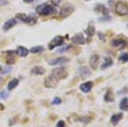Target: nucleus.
Segmentation results:
<instances>
[{
	"mask_svg": "<svg viewBox=\"0 0 128 127\" xmlns=\"http://www.w3.org/2000/svg\"><path fill=\"white\" fill-rule=\"evenodd\" d=\"M36 11L37 13L41 15H49L56 13V9L53 6L48 4V3H44V4L38 5L36 9Z\"/></svg>",
	"mask_w": 128,
	"mask_h": 127,
	"instance_id": "f257e3e1",
	"label": "nucleus"
},
{
	"mask_svg": "<svg viewBox=\"0 0 128 127\" xmlns=\"http://www.w3.org/2000/svg\"><path fill=\"white\" fill-rule=\"evenodd\" d=\"M51 76H53L56 80H61V79H65L68 77V73L65 67H57L54 68L51 72Z\"/></svg>",
	"mask_w": 128,
	"mask_h": 127,
	"instance_id": "f03ea898",
	"label": "nucleus"
},
{
	"mask_svg": "<svg viewBox=\"0 0 128 127\" xmlns=\"http://www.w3.org/2000/svg\"><path fill=\"white\" fill-rule=\"evenodd\" d=\"M115 12L119 15H126L128 14V5L123 2H118L115 5Z\"/></svg>",
	"mask_w": 128,
	"mask_h": 127,
	"instance_id": "7ed1b4c3",
	"label": "nucleus"
},
{
	"mask_svg": "<svg viewBox=\"0 0 128 127\" xmlns=\"http://www.w3.org/2000/svg\"><path fill=\"white\" fill-rule=\"evenodd\" d=\"M16 18L28 24H34L36 22V18H35L34 15L28 16L26 15H25V14H18V15H16Z\"/></svg>",
	"mask_w": 128,
	"mask_h": 127,
	"instance_id": "20e7f679",
	"label": "nucleus"
},
{
	"mask_svg": "<svg viewBox=\"0 0 128 127\" xmlns=\"http://www.w3.org/2000/svg\"><path fill=\"white\" fill-rule=\"evenodd\" d=\"M58 80L55 79L53 76L50 75L44 79V86L46 88H56L58 85Z\"/></svg>",
	"mask_w": 128,
	"mask_h": 127,
	"instance_id": "39448f33",
	"label": "nucleus"
},
{
	"mask_svg": "<svg viewBox=\"0 0 128 127\" xmlns=\"http://www.w3.org/2000/svg\"><path fill=\"white\" fill-rule=\"evenodd\" d=\"M63 44V38L62 36H56L50 42L49 50H53L56 46H60Z\"/></svg>",
	"mask_w": 128,
	"mask_h": 127,
	"instance_id": "423d86ee",
	"label": "nucleus"
},
{
	"mask_svg": "<svg viewBox=\"0 0 128 127\" xmlns=\"http://www.w3.org/2000/svg\"><path fill=\"white\" fill-rule=\"evenodd\" d=\"M74 7L71 5H65L62 9H61V12H60V15L61 17H63V18H66L68 17V15H71L72 13L74 12Z\"/></svg>",
	"mask_w": 128,
	"mask_h": 127,
	"instance_id": "0eeeda50",
	"label": "nucleus"
},
{
	"mask_svg": "<svg viewBox=\"0 0 128 127\" xmlns=\"http://www.w3.org/2000/svg\"><path fill=\"white\" fill-rule=\"evenodd\" d=\"M68 59L67 57H58V58H56L54 60H51L50 61H49V64L51 66H56V65H63L65 63L68 62Z\"/></svg>",
	"mask_w": 128,
	"mask_h": 127,
	"instance_id": "6e6552de",
	"label": "nucleus"
},
{
	"mask_svg": "<svg viewBox=\"0 0 128 127\" xmlns=\"http://www.w3.org/2000/svg\"><path fill=\"white\" fill-rule=\"evenodd\" d=\"M92 87H93V82L92 81H88L86 82V83H83L80 85V91L84 93H89L90 91H92Z\"/></svg>",
	"mask_w": 128,
	"mask_h": 127,
	"instance_id": "1a4fd4ad",
	"label": "nucleus"
},
{
	"mask_svg": "<svg viewBox=\"0 0 128 127\" xmlns=\"http://www.w3.org/2000/svg\"><path fill=\"white\" fill-rule=\"evenodd\" d=\"M99 56L98 55H93L90 59V66L93 70H96L99 64Z\"/></svg>",
	"mask_w": 128,
	"mask_h": 127,
	"instance_id": "9d476101",
	"label": "nucleus"
},
{
	"mask_svg": "<svg viewBox=\"0 0 128 127\" xmlns=\"http://www.w3.org/2000/svg\"><path fill=\"white\" fill-rule=\"evenodd\" d=\"M78 73L82 79H86L87 77L90 76V71L89 70V68H87L86 67H81L79 68L78 70Z\"/></svg>",
	"mask_w": 128,
	"mask_h": 127,
	"instance_id": "9b49d317",
	"label": "nucleus"
},
{
	"mask_svg": "<svg viewBox=\"0 0 128 127\" xmlns=\"http://www.w3.org/2000/svg\"><path fill=\"white\" fill-rule=\"evenodd\" d=\"M123 118V114L122 113H119V114H113L112 117L110 119V122L112 123L113 126H117L119 124V122L122 120Z\"/></svg>",
	"mask_w": 128,
	"mask_h": 127,
	"instance_id": "f8f14e48",
	"label": "nucleus"
},
{
	"mask_svg": "<svg viewBox=\"0 0 128 127\" xmlns=\"http://www.w3.org/2000/svg\"><path fill=\"white\" fill-rule=\"evenodd\" d=\"M72 41H73L74 44H84V38L82 33H77L72 38Z\"/></svg>",
	"mask_w": 128,
	"mask_h": 127,
	"instance_id": "ddd939ff",
	"label": "nucleus"
},
{
	"mask_svg": "<svg viewBox=\"0 0 128 127\" xmlns=\"http://www.w3.org/2000/svg\"><path fill=\"white\" fill-rule=\"evenodd\" d=\"M111 44H112V46L118 48L119 50H121V49H123L126 46V41L121 39H114L111 42Z\"/></svg>",
	"mask_w": 128,
	"mask_h": 127,
	"instance_id": "4468645a",
	"label": "nucleus"
},
{
	"mask_svg": "<svg viewBox=\"0 0 128 127\" xmlns=\"http://www.w3.org/2000/svg\"><path fill=\"white\" fill-rule=\"evenodd\" d=\"M16 23H17V21H16V19H10L9 20H7V21L4 23V25L3 26V29L4 31L10 30V28H12L14 26L16 25Z\"/></svg>",
	"mask_w": 128,
	"mask_h": 127,
	"instance_id": "2eb2a0df",
	"label": "nucleus"
},
{
	"mask_svg": "<svg viewBox=\"0 0 128 127\" xmlns=\"http://www.w3.org/2000/svg\"><path fill=\"white\" fill-rule=\"evenodd\" d=\"M28 53H29V50L23 46H19L17 48V50H16V54H17L18 56H22V57L26 56L28 55Z\"/></svg>",
	"mask_w": 128,
	"mask_h": 127,
	"instance_id": "dca6fc26",
	"label": "nucleus"
},
{
	"mask_svg": "<svg viewBox=\"0 0 128 127\" xmlns=\"http://www.w3.org/2000/svg\"><path fill=\"white\" fill-rule=\"evenodd\" d=\"M114 100V96H113L112 90L108 89L104 95V101L106 102H113Z\"/></svg>",
	"mask_w": 128,
	"mask_h": 127,
	"instance_id": "f3484780",
	"label": "nucleus"
},
{
	"mask_svg": "<svg viewBox=\"0 0 128 127\" xmlns=\"http://www.w3.org/2000/svg\"><path fill=\"white\" fill-rule=\"evenodd\" d=\"M120 109L124 111H128V98L124 97L120 102Z\"/></svg>",
	"mask_w": 128,
	"mask_h": 127,
	"instance_id": "a211bd4d",
	"label": "nucleus"
},
{
	"mask_svg": "<svg viewBox=\"0 0 128 127\" xmlns=\"http://www.w3.org/2000/svg\"><path fill=\"white\" fill-rule=\"evenodd\" d=\"M112 65H113L112 59H111L110 57H105L104 61V63H102V66H101V68L104 70V69H106V68H108V67H111Z\"/></svg>",
	"mask_w": 128,
	"mask_h": 127,
	"instance_id": "6ab92c4d",
	"label": "nucleus"
},
{
	"mask_svg": "<svg viewBox=\"0 0 128 127\" xmlns=\"http://www.w3.org/2000/svg\"><path fill=\"white\" fill-rule=\"evenodd\" d=\"M31 73L34 75H42L45 73V69L42 67H35L32 69Z\"/></svg>",
	"mask_w": 128,
	"mask_h": 127,
	"instance_id": "aec40b11",
	"label": "nucleus"
},
{
	"mask_svg": "<svg viewBox=\"0 0 128 127\" xmlns=\"http://www.w3.org/2000/svg\"><path fill=\"white\" fill-rule=\"evenodd\" d=\"M18 84H19V79H11L9 84H8V90L9 91H12L13 89H15V88L17 86Z\"/></svg>",
	"mask_w": 128,
	"mask_h": 127,
	"instance_id": "412c9836",
	"label": "nucleus"
},
{
	"mask_svg": "<svg viewBox=\"0 0 128 127\" xmlns=\"http://www.w3.org/2000/svg\"><path fill=\"white\" fill-rule=\"evenodd\" d=\"M86 33L87 34L88 36L94 35V33H95V27H94L93 22H92V21L89 23V26L87 27V29L86 30Z\"/></svg>",
	"mask_w": 128,
	"mask_h": 127,
	"instance_id": "4be33fe9",
	"label": "nucleus"
},
{
	"mask_svg": "<svg viewBox=\"0 0 128 127\" xmlns=\"http://www.w3.org/2000/svg\"><path fill=\"white\" fill-rule=\"evenodd\" d=\"M96 10L98 12H99V13L102 14V15H107V14L108 13V9H107V8H105V6H104V5H102V4H98V5H96Z\"/></svg>",
	"mask_w": 128,
	"mask_h": 127,
	"instance_id": "5701e85b",
	"label": "nucleus"
},
{
	"mask_svg": "<svg viewBox=\"0 0 128 127\" xmlns=\"http://www.w3.org/2000/svg\"><path fill=\"white\" fill-rule=\"evenodd\" d=\"M44 50V47L43 46H35L32 47V49L30 50L31 53H34V54H36V53H40Z\"/></svg>",
	"mask_w": 128,
	"mask_h": 127,
	"instance_id": "b1692460",
	"label": "nucleus"
},
{
	"mask_svg": "<svg viewBox=\"0 0 128 127\" xmlns=\"http://www.w3.org/2000/svg\"><path fill=\"white\" fill-rule=\"evenodd\" d=\"M76 120H78V121H80L82 123H86V124H87L92 120V119L90 117H88V116H80L79 118H77Z\"/></svg>",
	"mask_w": 128,
	"mask_h": 127,
	"instance_id": "393cba45",
	"label": "nucleus"
},
{
	"mask_svg": "<svg viewBox=\"0 0 128 127\" xmlns=\"http://www.w3.org/2000/svg\"><path fill=\"white\" fill-rule=\"evenodd\" d=\"M70 48H71V46H70V45L63 46V47H62V48H58V49H57V50H56V52H57V53H63V52H66V51L68 50Z\"/></svg>",
	"mask_w": 128,
	"mask_h": 127,
	"instance_id": "a878e982",
	"label": "nucleus"
},
{
	"mask_svg": "<svg viewBox=\"0 0 128 127\" xmlns=\"http://www.w3.org/2000/svg\"><path fill=\"white\" fill-rule=\"evenodd\" d=\"M119 60L120 61H122V62H126V61H128V54L127 53H126V54L120 55L119 57Z\"/></svg>",
	"mask_w": 128,
	"mask_h": 127,
	"instance_id": "bb28decb",
	"label": "nucleus"
},
{
	"mask_svg": "<svg viewBox=\"0 0 128 127\" xmlns=\"http://www.w3.org/2000/svg\"><path fill=\"white\" fill-rule=\"evenodd\" d=\"M15 58H14V56L13 55H9V56H8L7 60H6V62H7V64H13V63H15Z\"/></svg>",
	"mask_w": 128,
	"mask_h": 127,
	"instance_id": "cd10ccee",
	"label": "nucleus"
},
{
	"mask_svg": "<svg viewBox=\"0 0 128 127\" xmlns=\"http://www.w3.org/2000/svg\"><path fill=\"white\" fill-rule=\"evenodd\" d=\"M62 103V99L59 97H55L54 99L52 100V102H51V104L52 105H59V104Z\"/></svg>",
	"mask_w": 128,
	"mask_h": 127,
	"instance_id": "c85d7f7f",
	"label": "nucleus"
},
{
	"mask_svg": "<svg viewBox=\"0 0 128 127\" xmlns=\"http://www.w3.org/2000/svg\"><path fill=\"white\" fill-rule=\"evenodd\" d=\"M8 97H9V94L7 93V91H2L1 92H0V99L4 100Z\"/></svg>",
	"mask_w": 128,
	"mask_h": 127,
	"instance_id": "c756f323",
	"label": "nucleus"
},
{
	"mask_svg": "<svg viewBox=\"0 0 128 127\" xmlns=\"http://www.w3.org/2000/svg\"><path fill=\"white\" fill-rule=\"evenodd\" d=\"M56 127H65V122L63 120H59L56 124Z\"/></svg>",
	"mask_w": 128,
	"mask_h": 127,
	"instance_id": "7c9ffc66",
	"label": "nucleus"
},
{
	"mask_svg": "<svg viewBox=\"0 0 128 127\" xmlns=\"http://www.w3.org/2000/svg\"><path fill=\"white\" fill-rule=\"evenodd\" d=\"M17 120H18V117L16 118V117H15V118L13 119V120H11L10 121V126H13V125L15 124L16 122H17Z\"/></svg>",
	"mask_w": 128,
	"mask_h": 127,
	"instance_id": "2f4dec72",
	"label": "nucleus"
},
{
	"mask_svg": "<svg viewBox=\"0 0 128 127\" xmlns=\"http://www.w3.org/2000/svg\"><path fill=\"white\" fill-rule=\"evenodd\" d=\"M11 70V69L10 68H8V67H4V70L2 71V73H9V72Z\"/></svg>",
	"mask_w": 128,
	"mask_h": 127,
	"instance_id": "473e14b6",
	"label": "nucleus"
},
{
	"mask_svg": "<svg viewBox=\"0 0 128 127\" xmlns=\"http://www.w3.org/2000/svg\"><path fill=\"white\" fill-rule=\"evenodd\" d=\"M34 1V0H23V2H25V3H31Z\"/></svg>",
	"mask_w": 128,
	"mask_h": 127,
	"instance_id": "72a5a7b5",
	"label": "nucleus"
},
{
	"mask_svg": "<svg viewBox=\"0 0 128 127\" xmlns=\"http://www.w3.org/2000/svg\"><path fill=\"white\" fill-rule=\"evenodd\" d=\"M4 106L2 103H0V110H4Z\"/></svg>",
	"mask_w": 128,
	"mask_h": 127,
	"instance_id": "f704fd0d",
	"label": "nucleus"
},
{
	"mask_svg": "<svg viewBox=\"0 0 128 127\" xmlns=\"http://www.w3.org/2000/svg\"><path fill=\"white\" fill-rule=\"evenodd\" d=\"M113 3V0H109L108 1V5H112Z\"/></svg>",
	"mask_w": 128,
	"mask_h": 127,
	"instance_id": "c9c22d12",
	"label": "nucleus"
},
{
	"mask_svg": "<svg viewBox=\"0 0 128 127\" xmlns=\"http://www.w3.org/2000/svg\"><path fill=\"white\" fill-rule=\"evenodd\" d=\"M98 35H99V37H100L101 38H102V35H101V32H98ZM102 40L104 41V40H105V38H102Z\"/></svg>",
	"mask_w": 128,
	"mask_h": 127,
	"instance_id": "e433bc0d",
	"label": "nucleus"
},
{
	"mask_svg": "<svg viewBox=\"0 0 128 127\" xmlns=\"http://www.w3.org/2000/svg\"><path fill=\"white\" fill-rule=\"evenodd\" d=\"M1 80H2V79H1V78H0V82H1Z\"/></svg>",
	"mask_w": 128,
	"mask_h": 127,
	"instance_id": "4c0bfd02",
	"label": "nucleus"
},
{
	"mask_svg": "<svg viewBox=\"0 0 128 127\" xmlns=\"http://www.w3.org/2000/svg\"><path fill=\"white\" fill-rule=\"evenodd\" d=\"M86 1H89V0H86Z\"/></svg>",
	"mask_w": 128,
	"mask_h": 127,
	"instance_id": "58836bf2",
	"label": "nucleus"
}]
</instances>
